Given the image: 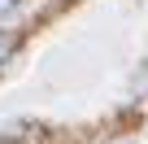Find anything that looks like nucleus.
Segmentation results:
<instances>
[{"instance_id": "1", "label": "nucleus", "mask_w": 148, "mask_h": 144, "mask_svg": "<svg viewBox=\"0 0 148 144\" xmlns=\"http://www.w3.org/2000/svg\"><path fill=\"white\" fill-rule=\"evenodd\" d=\"M18 52V31H0V65Z\"/></svg>"}, {"instance_id": "2", "label": "nucleus", "mask_w": 148, "mask_h": 144, "mask_svg": "<svg viewBox=\"0 0 148 144\" xmlns=\"http://www.w3.org/2000/svg\"><path fill=\"white\" fill-rule=\"evenodd\" d=\"M18 5H22V0H0V18H9V13L18 9Z\"/></svg>"}]
</instances>
